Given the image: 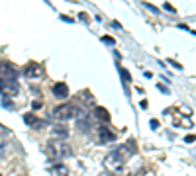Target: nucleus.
I'll list each match as a JSON object with an SVG mask.
<instances>
[{
    "mask_svg": "<svg viewBox=\"0 0 196 176\" xmlns=\"http://www.w3.org/2000/svg\"><path fill=\"white\" fill-rule=\"evenodd\" d=\"M47 155L51 158H55V161H61V158H67L73 155V149L69 147V143H65V141L61 139H51L49 143H47Z\"/></svg>",
    "mask_w": 196,
    "mask_h": 176,
    "instance_id": "nucleus-1",
    "label": "nucleus"
},
{
    "mask_svg": "<svg viewBox=\"0 0 196 176\" xmlns=\"http://www.w3.org/2000/svg\"><path fill=\"white\" fill-rule=\"evenodd\" d=\"M0 92L6 98H16L20 92V86L16 80H0Z\"/></svg>",
    "mask_w": 196,
    "mask_h": 176,
    "instance_id": "nucleus-4",
    "label": "nucleus"
},
{
    "mask_svg": "<svg viewBox=\"0 0 196 176\" xmlns=\"http://www.w3.org/2000/svg\"><path fill=\"white\" fill-rule=\"evenodd\" d=\"M0 80H16V69L6 61H0Z\"/></svg>",
    "mask_w": 196,
    "mask_h": 176,
    "instance_id": "nucleus-6",
    "label": "nucleus"
},
{
    "mask_svg": "<svg viewBox=\"0 0 196 176\" xmlns=\"http://www.w3.org/2000/svg\"><path fill=\"white\" fill-rule=\"evenodd\" d=\"M51 135H53V137H59V139L61 141H63V139H67V137H69V129H67V127H65V125H53V127H51Z\"/></svg>",
    "mask_w": 196,
    "mask_h": 176,
    "instance_id": "nucleus-7",
    "label": "nucleus"
},
{
    "mask_svg": "<svg viewBox=\"0 0 196 176\" xmlns=\"http://www.w3.org/2000/svg\"><path fill=\"white\" fill-rule=\"evenodd\" d=\"M104 164H106V168H108L110 172H116V174H118V172L124 170V166H126V161H124V158H122L120 155L116 153V151H112V153L106 157Z\"/></svg>",
    "mask_w": 196,
    "mask_h": 176,
    "instance_id": "nucleus-3",
    "label": "nucleus"
},
{
    "mask_svg": "<svg viewBox=\"0 0 196 176\" xmlns=\"http://www.w3.org/2000/svg\"><path fill=\"white\" fill-rule=\"evenodd\" d=\"M98 176H114V174H108V172H104V174H98Z\"/></svg>",
    "mask_w": 196,
    "mask_h": 176,
    "instance_id": "nucleus-14",
    "label": "nucleus"
},
{
    "mask_svg": "<svg viewBox=\"0 0 196 176\" xmlns=\"http://www.w3.org/2000/svg\"><path fill=\"white\" fill-rule=\"evenodd\" d=\"M2 153H4V145H0V157H2Z\"/></svg>",
    "mask_w": 196,
    "mask_h": 176,
    "instance_id": "nucleus-13",
    "label": "nucleus"
},
{
    "mask_svg": "<svg viewBox=\"0 0 196 176\" xmlns=\"http://www.w3.org/2000/svg\"><path fill=\"white\" fill-rule=\"evenodd\" d=\"M98 139H100V143H110V141H114V133L108 127H98Z\"/></svg>",
    "mask_w": 196,
    "mask_h": 176,
    "instance_id": "nucleus-8",
    "label": "nucleus"
},
{
    "mask_svg": "<svg viewBox=\"0 0 196 176\" xmlns=\"http://www.w3.org/2000/svg\"><path fill=\"white\" fill-rule=\"evenodd\" d=\"M51 172H55V176H63L65 174V166H57V168H51Z\"/></svg>",
    "mask_w": 196,
    "mask_h": 176,
    "instance_id": "nucleus-12",
    "label": "nucleus"
},
{
    "mask_svg": "<svg viewBox=\"0 0 196 176\" xmlns=\"http://www.w3.org/2000/svg\"><path fill=\"white\" fill-rule=\"evenodd\" d=\"M79 129L83 131V133H88L90 131V123L86 117H79Z\"/></svg>",
    "mask_w": 196,
    "mask_h": 176,
    "instance_id": "nucleus-10",
    "label": "nucleus"
},
{
    "mask_svg": "<svg viewBox=\"0 0 196 176\" xmlns=\"http://www.w3.org/2000/svg\"><path fill=\"white\" fill-rule=\"evenodd\" d=\"M53 117L59 121H67V120H79V117H84L83 110L77 106H73V104H61V106H57L55 110H53Z\"/></svg>",
    "mask_w": 196,
    "mask_h": 176,
    "instance_id": "nucleus-2",
    "label": "nucleus"
},
{
    "mask_svg": "<svg viewBox=\"0 0 196 176\" xmlns=\"http://www.w3.org/2000/svg\"><path fill=\"white\" fill-rule=\"evenodd\" d=\"M53 94H55V98H67L69 96V86L63 82H57L53 86Z\"/></svg>",
    "mask_w": 196,
    "mask_h": 176,
    "instance_id": "nucleus-9",
    "label": "nucleus"
},
{
    "mask_svg": "<svg viewBox=\"0 0 196 176\" xmlns=\"http://www.w3.org/2000/svg\"><path fill=\"white\" fill-rule=\"evenodd\" d=\"M94 114H96V116L100 117V120H104V121H108V120H110V116L106 114V110H104V108H96V111H94Z\"/></svg>",
    "mask_w": 196,
    "mask_h": 176,
    "instance_id": "nucleus-11",
    "label": "nucleus"
},
{
    "mask_svg": "<svg viewBox=\"0 0 196 176\" xmlns=\"http://www.w3.org/2000/svg\"><path fill=\"white\" fill-rule=\"evenodd\" d=\"M26 76H28L29 80H41L43 76H45V69H43L41 65H38V63H29V65L26 67Z\"/></svg>",
    "mask_w": 196,
    "mask_h": 176,
    "instance_id": "nucleus-5",
    "label": "nucleus"
}]
</instances>
